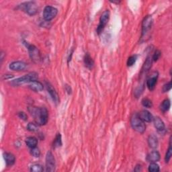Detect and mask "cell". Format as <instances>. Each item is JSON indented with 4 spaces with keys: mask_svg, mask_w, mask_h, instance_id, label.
<instances>
[{
    "mask_svg": "<svg viewBox=\"0 0 172 172\" xmlns=\"http://www.w3.org/2000/svg\"><path fill=\"white\" fill-rule=\"evenodd\" d=\"M28 110L33 116L35 123L38 126L45 125L48 120V112L46 108L41 107H30Z\"/></svg>",
    "mask_w": 172,
    "mask_h": 172,
    "instance_id": "1",
    "label": "cell"
},
{
    "mask_svg": "<svg viewBox=\"0 0 172 172\" xmlns=\"http://www.w3.org/2000/svg\"><path fill=\"white\" fill-rule=\"evenodd\" d=\"M130 124L132 128L139 133L143 134L146 130V126L144 124V122L140 119L137 113H134L131 116Z\"/></svg>",
    "mask_w": 172,
    "mask_h": 172,
    "instance_id": "2",
    "label": "cell"
},
{
    "mask_svg": "<svg viewBox=\"0 0 172 172\" xmlns=\"http://www.w3.org/2000/svg\"><path fill=\"white\" fill-rule=\"evenodd\" d=\"M38 78V74L34 73V72H33V73H30L28 74H27L22 78H18L15 80H13L12 83L13 85H20L24 83H30L32 81L37 80Z\"/></svg>",
    "mask_w": 172,
    "mask_h": 172,
    "instance_id": "3",
    "label": "cell"
},
{
    "mask_svg": "<svg viewBox=\"0 0 172 172\" xmlns=\"http://www.w3.org/2000/svg\"><path fill=\"white\" fill-rule=\"evenodd\" d=\"M110 16V14L109 10H106L102 13L100 18H99V23L97 28V33L98 34H100L103 31V30L104 29L105 26L108 24V21H109Z\"/></svg>",
    "mask_w": 172,
    "mask_h": 172,
    "instance_id": "4",
    "label": "cell"
},
{
    "mask_svg": "<svg viewBox=\"0 0 172 172\" xmlns=\"http://www.w3.org/2000/svg\"><path fill=\"white\" fill-rule=\"evenodd\" d=\"M55 159L51 151H48L46 155V171L52 172L55 170Z\"/></svg>",
    "mask_w": 172,
    "mask_h": 172,
    "instance_id": "5",
    "label": "cell"
},
{
    "mask_svg": "<svg viewBox=\"0 0 172 172\" xmlns=\"http://www.w3.org/2000/svg\"><path fill=\"white\" fill-rule=\"evenodd\" d=\"M153 25V18L151 16L144 18L142 22V38L145 37L150 31Z\"/></svg>",
    "mask_w": 172,
    "mask_h": 172,
    "instance_id": "6",
    "label": "cell"
},
{
    "mask_svg": "<svg viewBox=\"0 0 172 172\" xmlns=\"http://www.w3.org/2000/svg\"><path fill=\"white\" fill-rule=\"evenodd\" d=\"M58 13L57 9L55 8L47 6L44 8L43 12L44 19L47 21H51L54 18H55Z\"/></svg>",
    "mask_w": 172,
    "mask_h": 172,
    "instance_id": "7",
    "label": "cell"
},
{
    "mask_svg": "<svg viewBox=\"0 0 172 172\" xmlns=\"http://www.w3.org/2000/svg\"><path fill=\"white\" fill-rule=\"evenodd\" d=\"M22 8L28 14L33 16L37 13L38 11V8L37 4L34 2H28L22 4Z\"/></svg>",
    "mask_w": 172,
    "mask_h": 172,
    "instance_id": "8",
    "label": "cell"
},
{
    "mask_svg": "<svg viewBox=\"0 0 172 172\" xmlns=\"http://www.w3.org/2000/svg\"><path fill=\"white\" fill-rule=\"evenodd\" d=\"M27 48H28L29 55L30 58H32L34 63H38L40 61V54L38 51V49L34 45L28 44L26 45Z\"/></svg>",
    "mask_w": 172,
    "mask_h": 172,
    "instance_id": "9",
    "label": "cell"
},
{
    "mask_svg": "<svg viewBox=\"0 0 172 172\" xmlns=\"http://www.w3.org/2000/svg\"><path fill=\"white\" fill-rule=\"evenodd\" d=\"M46 86L47 91L50 94V96H51L53 102L55 104H58L59 102V97H58V95L56 92L55 89L53 87V85L49 82H46Z\"/></svg>",
    "mask_w": 172,
    "mask_h": 172,
    "instance_id": "10",
    "label": "cell"
},
{
    "mask_svg": "<svg viewBox=\"0 0 172 172\" xmlns=\"http://www.w3.org/2000/svg\"><path fill=\"white\" fill-rule=\"evenodd\" d=\"M158 73L157 72H153L151 75L149 77L147 80V86L149 90H153L155 88V85L157 81Z\"/></svg>",
    "mask_w": 172,
    "mask_h": 172,
    "instance_id": "11",
    "label": "cell"
},
{
    "mask_svg": "<svg viewBox=\"0 0 172 172\" xmlns=\"http://www.w3.org/2000/svg\"><path fill=\"white\" fill-rule=\"evenodd\" d=\"M154 126H155V129H157V132L159 133H164L165 131V124L159 117H155L153 119Z\"/></svg>",
    "mask_w": 172,
    "mask_h": 172,
    "instance_id": "12",
    "label": "cell"
},
{
    "mask_svg": "<svg viewBox=\"0 0 172 172\" xmlns=\"http://www.w3.org/2000/svg\"><path fill=\"white\" fill-rule=\"evenodd\" d=\"M9 67L13 71H22L26 69V64L23 61H14L10 63Z\"/></svg>",
    "mask_w": 172,
    "mask_h": 172,
    "instance_id": "13",
    "label": "cell"
},
{
    "mask_svg": "<svg viewBox=\"0 0 172 172\" xmlns=\"http://www.w3.org/2000/svg\"><path fill=\"white\" fill-rule=\"evenodd\" d=\"M140 119L143 122H147V123H150L153 120V117L150 112L147 110H142L138 114Z\"/></svg>",
    "mask_w": 172,
    "mask_h": 172,
    "instance_id": "14",
    "label": "cell"
},
{
    "mask_svg": "<svg viewBox=\"0 0 172 172\" xmlns=\"http://www.w3.org/2000/svg\"><path fill=\"white\" fill-rule=\"evenodd\" d=\"M29 88L34 92H41L43 90V85L38 81H33L30 83Z\"/></svg>",
    "mask_w": 172,
    "mask_h": 172,
    "instance_id": "15",
    "label": "cell"
},
{
    "mask_svg": "<svg viewBox=\"0 0 172 172\" xmlns=\"http://www.w3.org/2000/svg\"><path fill=\"white\" fill-rule=\"evenodd\" d=\"M147 159L149 162H157L160 159V154L157 151H153L148 154Z\"/></svg>",
    "mask_w": 172,
    "mask_h": 172,
    "instance_id": "16",
    "label": "cell"
},
{
    "mask_svg": "<svg viewBox=\"0 0 172 172\" xmlns=\"http://www.w3.org/2000/svg\"><path fill=\"white\" fill-rule=\"evenodd\" d=\"M4 159H5L7 166H12L15 164L16 157L10 153H5L3 154Z\"/></svg>",
    "mask_w": 172,
    "mask_h": 172,
    "instance_id": "17",
    "label": "cell"
},
{
    "mask_svg": "<svg viewBox=\"0 0 172 172\" xmlns=\"http://www.w3.org/2000/svg\"><path fill=\"white\" fill-rule=\"evenodd\" d=\"M148 144L149 146L152 149H156L158 147V139L155 134H151L149 136L148 139Z\"/></svg>",
    "mask_w": 172,
    "mask_h": 172,
    "instance_id": "18",
    "label": "cell"
},
{
    "mask_svg": "<svg viewBox=\"0 0 172 172\" xmlns=\"http://www.w3.org/2000/svg\"><path fill=\"white\" fill-rule=\"evenodd\" d=\"M26 145L30 149L36 147L38 144V140L34 137H30L26 139Z\"/></svg>",
    "mask_w": 172,
    "mask_h": 172,
    "instance_id": "19",
    "label": "cell"
},
{
    "mask_svg": "<svg viewBox=\"0 0 172 172\" xmlns=\"http://www.w3.org/2000/svg\"><path fill=\"white\" fill-rule=\"evenodd\" d=\"M84 63L85 66L87 67L88 69H92L94 65V62L92 59V58L90 57V55H89L88 53L86 54L84 57Z\"/></svg>",
    "mask_w": 172,
    "mask_h": 172,
    "instance_id": "20",
    "label": "cell"
},
{
    "mask_svg": "<svg viewBox=\"0 0 172 172\" xmlns=\"http://www.w3.org/2000/svg\"><path fill=\"white\" fill-rule=\"evenodd\" d=\"M170 106H171L170 100L169 99H165L161 104L160 109L162 112H167V111H168L169 110Z\"/></svg>",
    "mask_w": 172,
    "mask_h": 172,
    "instance_id": "21",
    "label": "cell"
},
{
    "mask_svg": "<svg viewBox=\"0 0 172 172\" xmlns=\"http://www.w3.org/2000/svg\"><path fill=\"white\" fill-rule=\"evenodd\" d=\"M151 65H152V59H151L150 57H148L147 58L145 62H144L143 66L142 73H143V72H147L149 69H150L151 67Z\"/></svg>",
    "mask_w": 172,
    "mask_h": 172,
    "instance_id": "22",
    "label": "cell"
},
{
    "mask_svg": "<svg viewBox=\"0 0 172 172\" xmlns=\"http://www.w3.org/2000/svg\"><path fill=\"white\" fill-rule=\"evenodd\" d=\"M53 147L54 148H57V147H59L62 145V140H61V135L60 133L57 134L56 137L54 139L53 141Z\"/></svg>",
    "mask_w": 172,
    "mask_h": 172,
    "instance_id": "23",
    "label": "cell"
},
{
    "mask_svg": "<svg viewBox=\"0 0 172 172\" xmlns=\"http://www.w3.org/2000/svg\"><path fill=\"white\" fill-rule=\"evenodd\" d=\"M172 156V147H171V139L169 141V148L167 149V151L166 152L165 156V161L166 163H168L169 160L171 159V157Z\"/></svg>",
    "mask_w": 172,
    "mask_h": 172,
    "instance_id": "24",
    "label": "cell"
},
{
    "mask_svg": "<svg viewBox=\"0 0 172 172\" xmlns=\"http://www.w3.org/2000/svg\"><path fill=\"white\" fill-rule=\"evenodd\" d=\"M159 170V166L156 164V162L151 163L149 166V171L150 172H158Z\"/></svg>",
    "mask_w": 172,
    "mask_h": 172,
    "instance_id": "25",
    "label": "cell"
},
{
    "mask_svg": "<svg viewBox=\"0 0 172 172\" xmlns=\"http://www.w3.org/2000/svg\"><path fill=\"white\" fill-rule=\"evenodd\" d=\"M44 169L41 165L34 164L30 167V171L32 172H42Z\"/></svg>",
    "mask_w": 172,
    "mask_h": 172,
    "instance_id": "26",
    "label": "cell"
},
{
    "mask_svg": "<svg viewBox=\"0 0 172 172\" xmlns=\"http://www.w3.org/2000/svg\"><path fill=\"white\" fill-rule=\"evenodd\" d=\"M27 129L31 132H36L38 130V125L36 123H30L27 126Z\"/></svg>",
    "mask_w": 172,
    "mask_h": 172,
    "instance_id": "27",
    "label": "cell"
},
{
    "mask_svg": "<svg viewBox=\"0 0 172 172\" xmlns=\"http://www.w3.org/2000/svg\"><path fill=\"white\" fill-rule=\"evenodd\" d=\"M141 104L145 108H151L153 107V103L151 100L148 98H143L141 101Z\"/></svg>",
    "mask_w": 172,
    "mask_h": 172,
    "instance_id": "28",
    "label": "cell"
},
{
    "mask_svg": "<svg viewBox=\"0 0 172 172\" xmlns=\"http://www.w3.org/2000/svg\"><path fill=\"white\" fill-rule=\"evenodd\" d=\"M30 153L32 155L35 157H38L40 155V151L39 150V149L37 148V147L31 149Z\"/></svg>",
    "mask_w": 172,
    "mask_h": 172,
    "instance_id": "29",
    "label": "cell"
},
{
    "mask_svg": "<svg viewBox=\"0 0 172 172\" xmlns=\"http://www.w3.org/2000/svg\"><path fill=\"white\" fill-rule=\"evenodd\" d=\"M137 55H133L130 57L129 58H128V61H127V65L129 67H131L133 66L136 61H137Z\"/></svg>",
    "mask_w": 172,
    "mask_h": 172,
    "instance_id": "30",
    "label": "cell"
},
{
    "mask_svg": "<svg viewBox=\"0 0 172 172\" xmlns=\"http://www.w3.org/2000/svg\"><path fill=\"white\" fill-rule=\"evenodd\" d=\"M161 55V53L159 51V50H157V51H155V53L153 54V58H152L153 61H157L160 58Z\"/></svg>",
    "mask_w": 172,
    "mask_h": 172,
    "instance_id": "31",
    "label": "cell"
},
{
    "mask_svg": "<svg viewBox=\"0 0 172 172\" xmlns=\"http://www.w3.org/2000/svg\"><path fill=\"white\" fill-rule=\"evenodd\" d=\"M171 89V81H169V82L167 83L164 85V87H163V92H168Z\"/></svg>",
    "mask_w": 172,
    "mask_h": 172,
    "instance_id": "32",
    "label": "cell"
},
{
    "mask_svg": "<svg viewBox=\"0 0 172 172\" xmlns=\"http://www.w3.org/2000/svg\"><path fill=\"white\" fill-rule=\"evenodd\" d=\"M18 116L20 119H21L22 120H23L24 121L27 120V119H28V116H27L26 113H24V112H20L18 113Z\"/></svg>",
    "mask_w": 172,
    "mask_h": 172,
    "instance_id": "33",
    "label": "cell"
},
{
    "mask_svg": "<svg viewBox=\"0 0 172 172\" xmlns=\"http://www.w3.org/2000/svg\"><path fill=\"white\" fill-rule=\"evenodd\" d=\"M134 171H137V172H139V171H142V166L140 165V164H138L136 165L135 168L134 169Z\"/></svg>",
    "mask_w": 172,
    "mask_h": 172,
    "instance_id": "34",
    "label": "cell"
}]
</instances>
